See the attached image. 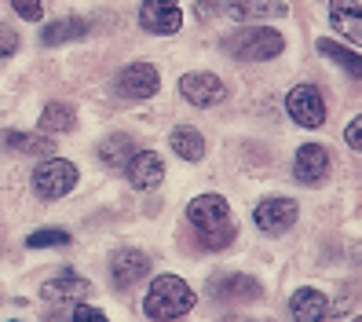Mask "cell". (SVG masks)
<instances>
[{"label":"cell","instance_id":"obj_3","mask_svg":"<svg viewBox=\"0 0 362 322\" xmlns=\"http://www.w3.org/2000/svg\"><path fill=\"white\" fill-rule=\"evenodd\" d=\"M223 52L238 62H267L286 52V37L271 26H242L223 37Z\"/></svg>","mask_w":362,"mask_h":322},{"label":"cell","instance_id":"obj_8","mask_svg":"<svg viewBox=\"0 0 362 322\" xmlns=\"http://www.w3.org/2000/svg\"><path fill=\"white\" fill-rule=\"evenodd\" d=\"M139 26L154 37H173L183 26L180 0H143L139 4Z\"/></svg>","mask_w":362,"mask_h":322},{"label":"cell","instance_id":"obj_5","mask_svg":"<svg viewBox=\"0 0 362 322\" xmlns=\"http://www.w3.org/2000/svg\"><path fill=\"white\" fill-rule=\"evenodd\" d=\"M161 88V74L154 62H129L117 77H114V96L117 99H132V103H143L158 96Z\"/></svg>","mask_w":362,"mask_h":322},{"label":"cell","instance_id":"obj_20","mask_svg":"<svg viewBox=\"0 0 362 322\" xmlns=\"http://www.w3.org/2000/svg\"><path fill=\"white\" fill-rule=\"evenodd\" d=\"M168 146H173L176 158H183L190 165L205 158V136L198 132L194 125H176L173 132H168Z\"/></svg>","mask_w":362,"mask_h":322},{"label":"cell","instance_id":"obj_10","mask_svg":"<svg viewBox=\"0 0 362 322\" xmlns=\"http://www.w3.org/2000/svg\"><path fill=\"white\" fill-rule=\"evenodd\" d=\"M92 293V282L84 278L81 271L66 268V271H55L45 286H40V300L48 304H66V300H84Z\"/></svg>","mask_w":362,"mask_h":322},{"label":"cell","instance_id":"obj_2","mask_svg":"<svg viewBox=\"0 0 362 322\" xmlns=\"http://www.w3.org/2000/svg\"><path fill=\"white\" fill-rule=\"evenodd\" d=\"M194 304H198V293L187 286V278L165 271V275H158L151 282V289H146L143 311H146V318H154V322H176V318L194 311Z\"/></svg>","mask_w":362,"mask_h":322},{"label":"cell","instance_id":"obj_25","mask_svg":"<svg viewBox=\"0 0 362 322\" xmlns=\"http://www.w3.org/2000/svg\"><path fill=\"white\" fill-rule=\"evenodd\" d=\"M11 8L18 18H26V23H37L40 15H45V0H11Z\"/></svg>","mask_w":362,"mask_h":322},{"label":"cell","instance_id":"obj_19","mask_svg":"<svg viewBox=\"0 0 362 322\" xmlns=\"http://www.w3.org/2000/svg\"><path fill=\"white\" fill-rule=\"evenodd\" d=\"M37 128H40V132H52V136L74 132V128H77V110H74V103H62V99L45 103V110H40V117H37Z\"/></svg>","mask_w":362,"mask_h":322},{"label":"cell","instance_id":"obj_13","mask_svg":"<svg viewBox=\"0 0 362 322\" xmlns=\"http://www.w3.org/2000/svg\"><path fill=\"white\" fill-rule=\"evenodd\" d=\"M227 18H234V23H264V18H286L289 15V4L286 0H227L223 4Z\"/></svg>","mask_w":362,"mask_h":322},{"label":"cell","instance_id":"obj_6","mask_svg":"<svg viewBox=\"0 0 362 322\" xmlns=\"http://www.w3.org/2000/svg\"><path fill=\"white\" fill-rule=\"evenodd\" d=\"M286 114L300 128H322L326 125V96L318 84H296L286 96Z\"/></svg>","mask_w":362,"mask_h":322},{"label":"cell","instance_id":"obj_9","mask_svg":"<svg viewBox=\"0 0 362 322\" xmlns=\"http://www.w3.org/2000/svg\"><path fill=\"white\" fill-rule=\"evenodd\" d=\"M252 220H257V227L264 234H286L296 220H300V205L293 198H264L257 205V212H252Z\"/></svg>","mask_w":362,"mask_h":322},{"label":"cell","instance_id":"obj_30","mask_svg":"<svg viewBox=\"0 0 362 322\" xmlns=\"http://www.w3.org/2000/svg\"><path fill=\"white\" fill-rule=\"evenodd\" d=\"M223 322H249V318H245V315H227Z\"/></svg>","mask_w":362,"mask_h":322},{"label":"cell","instance_id":"obj_18","mask_svg":"<svg viewBox=\"0 0 362 322\" xmlns=\"http://www.w3.org/2000/svg\"><path fill=\"white\" fill-rule=\"evenodd\" d=\"M209 293L220 300H260V282L249 275H223L220 282H209Z\"/></svg>","mask_w":362,"mask_h":322},{"label":"cell","instance_id":"obj_23","mask_svg":"<svg viewBox=\"0 0 362 322\" xmlns=\"http://www.w3.org/2000/svg\"><path fill=\"white\" fill-rule=\"evenodd\" d=\"M4 146L8 150H18V154H48L52 158V150H55V143L48 139V136H37V132H18V128H11V132L4 136Z\"/></svg>","mask_w":362,"mask_h":322},{"label":"cell","instance_id":"obj_27","mask_svg":"<svg viewBox=\"0 0 362 322\" xmlns=\"http://www.w3.org/2000/svg\"><path fill=\"white\" fill-rule=\"evenodd\" d=\"M70 322H110V318H106L99 308H92V304H77L74 308V318Z\"/></svg>","mask_w":362,"mask_h":322},{"label":"cell","instance_id":"obj_1","mask_svg":"<svg viewBox=\"0 0 362 322\" xmlns=\"http://www.w3.org/2000/svg\"><path fill=\"white\" fill-rule=\"evenodd\" d=\"M187 224L194 227L205 249H227L234 242V234H238L223 195H198L187 205Z\"/></svg>","mask_w":362,"mask_h":322},{"label":"cell","instance_id":"obj_31","mask_svg":"<svg viewBox=\"0 0 362 322\" xmlns=\"http://www.w3.org/2000/svg\"><path fill=\"white\" fill-rule=\"evenodd\" d=\"M351 322H362V315H358V318H351Z\"/></svg>","mask_w":362,"mask_h":322},{"label":"cell","instance_id":"obj_12","mask_svg":"<svg viewBox=\"0 0 362 322\" xmlns=\"http://www.w3.org/2000/svg\"><path fill=\"white\" fill-rule=\"evenodd\" d=\"M110 275H114L117 289H132L136 282H143L151 275V256L143 249H117L110 256Z\"/></svg>","mask_w":362,"mask_h":322},{"label":"cell","instance_id":"obj_17","mask_svg":"<svg viewBox=\"0 0 362 322\" xmlns=\"http://www.w3.org/2000/svg\"><path fill=\"white\" fill-rule=\"evenodd\" d=\"M84 33H88V18L66 15V18H55V23H48L45 30H40V45H48V48L74 45V40H81Z\"/></svg>","mask_w":362,"mask_h":322},{"label":"cell","instance_id":"obj_29","mask_svg":"<svg viewBox=\"0 0 362 322\" xmlns=\"http://www.w3.org/2000/svg\"><path fill=\"white\" fill-rule=\"evenodd\" d=\"M194 15L202 18V23H209V18L216 15V4H209V0H198V4H194Z\"/></svg>","mask_w":362,"mask_h":322},{"label":"cell","instance_id":"obj_16","mask_svg":"<svg viewBox=\"0 0 362 322\" xmlns=\"http://www.w3.org/2000/svg\"><path fill=\"white\" fill-rule=\"evenodd\" d=\"M329 23L340 37L362 48V4L358 0H329Z\"/></svg>","mask_w":362,"mask_h":322},{"label":"cell","instance_id":"obj_28","mask_svg":"<svg viewBox=\"0 0 362 322\" xmlns=\"http://www.w3.org/2000/svg\"><path fill=\"white\" fill-rule=\"evenodd\" d=\"M344 143H348L351 150H362V114L348 121V128H344Z\"/></svg>","mask_w":362,"mask_h":322},{"label":"cell","instance_id":"obj_15","mask_svg":"<svg viewBox=\"0 0 362 322\" xmlns=\"http://www.w3.org/2000/svg\"><path fill=\"white\" fill-rule=\"evenodd\" d=\"M289 315H293V322H326L329 318V297L322 289H311V286L296 289L289 300Z\"/></svg>","mask_w":362,"mask_h":322},{"label":"cell","instance_id":"obj_7","mask_svg":"<svg viewBox=\"0 0 362 322\" xmlns=\"http://www.w3.org/2000/svg\"><path fill=\"white\" fill-rule=\"evenodd\" d=\"M180 96L190 103V106H220L227 99V84L216 77V74H209V70H190L180 77Z\"/></svg>","mask_w":362,"mask_h":322},{"label":"cell","instance_id":"obj_24","mask_svg":"<svg viewBox=\"0 0 362 322\" xmlns=\"http://www.w3.org/2000/svg\"><path fill=\"white\" fill-rule=\"evenodd\" d=\"M30 249H52V246H70V231H62V227H40L33 231L30 238H26Z\"/></svg>","mask_w":362,"mask_h":322},{"label":"cell","instance_id":"obj_21","mask_svg":"<svg viewBox=\"0 0 362 322\" xmlns=\"http://www.w3.org/2000/svg\"><path fill=\"white\" fill-rule=\"evenodd\" d=\"M136 154H139V146H136V139L129 132H110L99 143V161H106L110 168H124Z\"/></svg>","mask_w":362,"mask_h":322},{"label":"cell","instance_id":"obj_14","mask_svg":"<svg viewBox=\"0 0 362 322\" xmlns=\"http://www.w3.org/2000/svg\"><path fill=\"white\" fill-rule=\"evenodd\" d=\"M124 173H129V183L136 190H158L161 180H165V161L158 150H139V154L124 165Z\"/></svg>","mask_w":362,"mask_h":322},{"label":"cell","instance_id":"obj_22","mask_svg":"<svg viewBox=\"0 0 362 322\" xmlns=\"http://www.w3.org/2000/svg\"><path fill=\"white\" fill-rule=\"evenodd\" d=\"M318 55L329 59V62H337V67L344 70V74L362 77V55H358L355 48H348V45H337V40L322 37V40H318Z\"/></svg>","mask_w":362,"mask_h":322},{"label":"cell","instance_id":"obj_4","mask_svg":"<svg viewBox=\"0 0 362 322\" xmlns=\"http://www.w3.org/2000/svg\"><path fill=\"white\" fill-rule=\"evenodd\" d=\"M81 173H77V165L66 161V158H48V161H40L33 168V190H37V198H45V202H55V198H66L70 190L77 187Z\"/></svg>","mask_w":362,"mask_h":322},{"label":"cell","instance_id":"obj_11","mask_svg":"<svg viewBox=\"0 0 362 322\" xmlns=\"http://www.w3.org/2000/svg\"><path fill=\"white\" fill-rule=\"evenodd\" d=\"M329 165H333V154L322 146V143H304L296 150V161H293V176L300 180L304 187H315L329 176Z\"/></svg>","mask_w":362,"mask_h":322},{"label":"cell","instance_id":"obj_26","mask_svg":"<svg viewBox=\"0 0 362 322\" xmlns=\"http://www.w3.org/2000/svg\"><path fill=\"white\" fill-rule=\"evenodd\" d=\"M15 52H18V33L8 23H0V59H11Z\"/></svg>","mask_w":362,"mask_h":322}]
</instances>
